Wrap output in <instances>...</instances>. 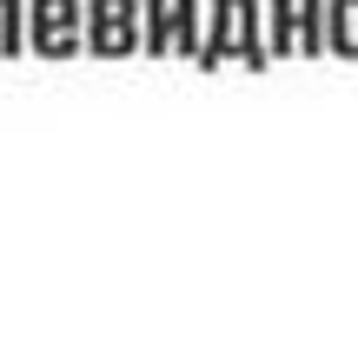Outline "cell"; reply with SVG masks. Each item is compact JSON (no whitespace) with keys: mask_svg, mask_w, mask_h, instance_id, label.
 Instances as JSON below:
<instances>
[{"mask_svg":"<svg viewBox=\"0 0 358 345\" xmlns=\"http://www.w3.org/2000/svg\"><path fill=\"white\" fill-rule=\"evenodd\" d=\"M199 73H219V66H245V73H266V0H206V40L192 53Z\"/></svg>","mask_w":358,"mask_h":345,"instance_id":"6da1fadb","label":"cell"},{"mask_svg":"<svg viewBox=\"0 0 358 345\" xmlns=\"http://www.w3.org/2000/svg\"><path fill=\"white\" fill-rule=\"evenodd\" d=\"M53 34H80L87 40V0H27V47Z\"/></svg>","mask_w":358,"mask_h":345,"instance_id":"7a4b0ae2","label":"cell"},{"mask_svg":"<svg viewBox=\"0 0 358 345\" xmlns=\"http://www.w3.org/2000/svg\"><path fill=\"white\" fill-rule=\"evenodd\" d=\"M87 53H100V60L140 53V20H87Z\"/></svg>","mask_w":358,"mask_h":345,"instance_id":"3957f363","label":"cell"},{"mask_svg":"<svg viewBox=\"0 0 358 345\" xmlns=\"http://www.w3.org/2000/svg\"><path fill=\"white\" fill-rule=\"evenodd\" d=\"M166 20H173V53L192 60L206 40V0H166Z\"/></svg>","mask_w":358,"mask_h":345,"instance_id":"277c9868","label":"cell"},{"mask_svg":"<svg viewBox=\"0 0 358 345\" xmlns=\"http://www.w3.org/2000/svg\"><path fill=\"white\" fill-rule=\"evenodd\" d=\"M325 53L358 60V0H325Z\"/></svg>","mask_w":358,"mask_h":345,"instance_id":"5b68a950","label":"cell"},{"mask_svg":"<svg viewBox=\"0 0 358 345\" xmlns=\"http://www.w3.org/2000/svg\"><path fill=\"white\" fill-rule=\"evenodd\" d=\"M266 53L272 60L299 53V0H266Z\"/></svg>","mask_w":358,"mask_h":345,"instance_id":"8992f818","label":"cell"},{"mask_svg":"<svg viewBox=\"0 0 358 345\" xmlns=\"http://www.w3.org/2000/svg\"><path fill=\"white\" fill-rule=\"evenodd\" d=\"M140 53L166 60L173 53V20H166V0H140Z\"/></svg>","mask_w":358,"mask_h":345,"instance_id":"52a82bcc","label":"cell"},{"mask_svg":"<svg viewBox=\"0 0 358 345\" xmlns=\"http://www.w3.org/2000/svg\"><path fill=\"white\" fill-rule=\"evenodd\" d=\"M299 53H325V0H299Z\"/></svg>","mask_w":358,"mask_h":345,"instance_id":"ba28073f","label":"cell"},{"mask_svg":"<svg viewBox=\"0 0 358 345\" xmlns=\"http://www.w3.org/2000/svg\"><path fill=\"white\" fill-rule=\"evenodd\" d=\"M0 53H27V0H0Z\"/></svg>","mask_w":358,"mask_h":345,"instance_id":"9c48e42d","label":"cell"}]
</instances>
